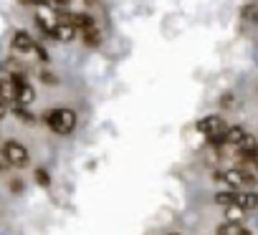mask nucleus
Returning <instances> with one entry per match:
<instances>
[{
    "label": "nucleus",
    "mask_w": 258,
    "mask_h": 235,
    "mask_svg": "<svg viewBox=\"0 0 258 235\" xmlns=\"http://www.w3.org/2000/svg\"><path fill=\"white\" fill-rule=\"evenodd\" d=\"M43 122H46V127H48L53 134L66 137V134H71V132L76 129L79 116H76V111H74V109L61 106V109H48V111H46V116H43Z\"/></svg>",
    "instance_id": "1"
},
{
    "label": "nucleus",
    "mask_w": 258,
    "mask_h": 235,
    "mask_svg": "<svg viewBox=\"0 0 258 235\" xmlns=\"http://www.w3.org/2000/svg\"><path fill=\"white\" fill-rule=\"evenodd\" d=\"M195 129L203 137H208L210 144H225V129H228V124H225V119H223L220 114H208V116H203V119H198Z\"/></svg>",
    "instance_id": "2"
},
{
    "label": "nucleus",
    "mask_w": 258,
    "mask_h": 235,
    "mask_svg": "<svg viewBox=\"0 0 258 235\" xmlns=\"http://www.w3.org/2000/svg\"><path fill=\"white\" fill-rule=\"evenodd\" d=\"M0 149H3V154H6V160H8L11 167H18V170L28 167V162H31V152H28V147H26L23 142H18V139H8Z\"/></svg>",
    "instance_id": "3"
},
{
    "label": "nucleus",
    "mask_w": 258,
    "mask_h": 235,
    "mask_svg": "<svg viewBox=\"0 0 258 235\" xmlns=\"http://www.w3.org/2000/svg\"><path fill=\"white\" fill-rule=\"evenodd\" d=\"M13 81H16V101H18L21 106L33 104V101H36V89L26 81V76H23V73H13Z\"/></svg>",
    "instance_id": "4"
},
{
    "label": "nucleus",
    "mask_w": 258,
    "mask_h": 235,
    "mask_svg": "<svg viewBox=\"0 0 258 235\" xmlns=\"http://www.w3.org/2000/svg\"><path fill=\"white\" fill-rule=\"evenodd\" d=\"M11 48H13V51H18V53H36L38 43H36L26 31H16V33H13V38H11Z\"/></svg>",
    "instance_id": "5"
},
{
    "label": "nucleus",
    "mask_w": 258,
    "mask_h": 235,
    "mask_svg": "<svg viewBox=\"0 0 258 235\" xmlns=\"http://www.w3.org/2000/svg\"><path fill=\"white\" fill-rule=\"evenodd\" d=\"M0 99L8 104V109L18 104L16 101V81H13V76H0Z\"/></svg>",
    "instance_id": "6"
},
{
    "label": "nucleus",
    "mask_w": 258,
    "mask_h": 235,
    "mask_svg": "<svg viewBox=\"0 0 258 235\" xmlns=\"http://www.w3.org/2000/svg\"><path fill=\"white\" fill-rule=\"evenodd\" d=\"M245 139H248V132H245L243 127H228V129H225V144L240 149V147L245 144Z\"/></svg>",
    "instance_id": "7"
},
{
    "label": "nucleus",
    "mask_w": 258,
    "mask_h": 235,
    "mask_svg": "<svg viewBox=\"0 0 258 235\" xmlns=\"http://www.w3.org/2000/svg\"><path fill=\"white\" fill-rule=\"evenodd\" d=\"M76 33H79V31H76L74 26H69V23H61V21H58V23H56V31H53V38H56V41H61V43H69V41H74V38H76Z\"/></svg>",
    "instance_id": "8"
},
{
    "label": "nucleus",
    "mask_w": 258,
    "mask_h": 235,
    "mask_svg": "<svg viewBox=\"0 0 258 235\" xmlns=\"http://www.w3.org/2000/svg\"><path fill=\"white\" fill-rule=\"evenodd\" d=\"M235 205L243 207L245 212H250L258 207V195L255 192H235Z\"/></svg>",
    "instance_id": "9"
},
{
    "label": "nucleus",
    "mask_w": 258,
    "mask_h": 235,
    "mask_svg": "<svg viewBox=\"0 0 258 235\" xmlns=\"http://www.w3.org/2000/svg\"><path fill=\"white\" fill-rule=\"evenodd\" d=\"M215 235H250V232H248L240 222H230V220H225L223 225H218Z\"/></svg>",
    "instance_id": "10"
},
{
    "label": "nucleus",
    "mask_w": 258,
    "mask_h": 235,
    "mask_svg": "<svg viewBox=\"0 0 258 235\" xmlns=\"http://www.w3.org/2000/svg\"><path fill=\"white\" fill-rule=\"evenodd\" d=\"M81 36H84L86 46H99V43H101V33H99L96 23H94V26H89V28H84V31H81Z\"/></svg>",
    "instance_id": "11"
},
{
    "label": "nucleus",
    "mask_w": 258,
    "mask_h": 235,
    "mask_svg": "<svg viewBox=\"0 0 258 235\" xmlns=\"http://www.w3.org/2000/svg\"><path fill=\"white\" fill-rule=\"evenodd\" d=\"M215 202L228 207V205H235V190H223V192H215Z\"/></svg>",
    "instance_id": "12"
},
{
    "label": "nucleus",
    "mask_w": 258,
    "mask_h": 235,
    "mask_svg": "<svg viewBox=\"0 0 258 235\" xmlns=\"http://www.w3.org/2000/svg\"><path fill=\"white\" fill-rule=\"evenodd\" d=\"M243 215H245V210L238 207V205H228L225 207V220H230V222H240Z\"/></svg>",
    "instance_id": "13"
},
{
    "label": "nucleus",
    "mask_w": 258,
    "mask_h": 235,
    "mask_svg": "<svg viewBox=\"0 0 258 235\" xmlns=\"http://www.w3.org/2000/svg\"><path fill=\"white\" fill-rule=\"evenodd\" d=\"M33 177H36V182H38L41 187H51V175H48V170H43V167H41V170H36V175H33Z\"/></svg>",
    "instance_id": "14"
},
{
    "label": "nucleus",
    "mask_w": 258,
    "mask_h": 235,
    "mask_svg": "<svg viewBox=\"0 0 258 235\" xmlns=\"http://www.w3.org/2000/svg\"><path fill=\"white\" fill-rule=\"evenodd\" d=\"M258 8H253V6H248V8H243V18H250V21H255L258 18V13H255Z\"/></svg>",
    "instance_id": "15"
},
{
    "label": "nucleus",
    "mask_w": 258,
    "mask_h": 235,
    "mask_svg": "<svg viewBox=\"0 0 258 235\" xmlns=\"http://www.w3.org/2000/svg\"><path fill=\"white\" fill-rule=\"evenodd\" d=\"M11 192H13V195L23 192V182H21V180H13V182H11Z\"/></svg>",
    "instance_id": "16"
},
{
    "label": "nucleus",
    "mask_w": 258,
    "mask_h": 235,
    "mask_svg": "<svg viewBox=\"0 0 258 235\" xmlns=\"http://www.w3.org/2000/svg\"><path fill=\"white\" fill-rule=\"evenodd\" d=\"M6 116H8V104H6L3 99H0V122H3Z\"/></svg>",
    "instance_id": "17"
},
{
    "label": "nucleus",
    "mask_w": 258,
    "mask_h": 235,
    "mask_svg": "<svg viewBox=\"0 0 258 235\" xmlns=\"http://www.w3.org/2000/svg\"><path fill=\"white\" fill-rule=\"evenodd\" d=\"M233 101H235V99H233V94H225V96L220 99V106H233Z\"/></svg>",
    "instance_id": "18"
},
{
    "label": "nucleus",
    "mask_w": 258,
    "mask_h": 235,
    "mask_svg": "<svg viewBox=\"0 0 258 235\" xmlns=\"http://www.w3.org/2000/svg\"><path fill=\"white\" fill-rule=\"evenodd\" d=\"M11 165H8V160H6V154H3V149H0V172H6Z\"/></svg>",
    "instance_id": "19"
},
{
    "label": "nucleus",
    "mask_w": 258,
    "mask_h": 235,
    "mask_svg": "<svg viewBox=\"0 0 258 235\" xmlns=\"http://www.w3.org/2000/svg\"><path fill=\"white\" fill-rule=\"evenodd\" d=\"M21 3H26V6H43V3H48V0H21Z\"/></svg>",
    "instance_id": "20"
},
{
    "label": "nucleus",
    "mask_w": 258,
    "mask_h": 235,
    "mask_svg": "<svg viewBox=\"0 0 258 235\" xmlns=\"http://www.w3.org/2000/svg\"><path fill=\"white\" fill-rule=\"evenodd\" d=\"M41 76H43V81H46V84H56V81H58L56 76H51V73H46V71H43Z\"/></svg>",
    "instance_id": "21"
},
{
    "label": "nucleus",
    "mask_w": 258,
    "mask_h": 235,
    "mask_svg": "<svg viewBox=\"0 0 258 235\" xmlns=\"http://www.w3.org/2000/svg\"><path fill=\"white\" fill-rule=\"evenodd\" d=\"M51 3H56V6H61V8H66V6L71 3V0H51Z\"/></svg>",
    "instance_id": "22"
},
{
    "label": "nucleus",
    "mask_w": 258,
    "mask_h": 235,
    "mask_svg": "<svg viewBox=\"0 0 258 235\" xmlns=\"http://www.w3.org/2000/svg\"><path fill=\"white\" fill-rule=\"evenodd\" d=\"M167 235H180V232H167Z\"/></svg>",
    "instance_id": "23"
}]
</instances>
